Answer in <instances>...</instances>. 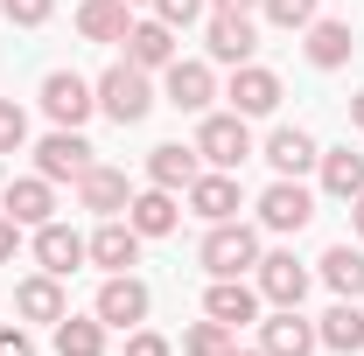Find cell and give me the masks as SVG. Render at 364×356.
I'll return each instance as SVG.
<instances>
[{
  "label": "cell",
  "mask_w": 364,
  "mask_h": 356,
  "mask_svg": "<svg viewBox=\"0 0 364 356\" xmlns=\"http://www.w3.org/2000/svg\"><path fill=\"white\" fill-rule=\"evenodd\" d=\"M98 112H105L112 126H140V119L154 112V84H147V70H140V63H112V70L98 77Z\"/></svg>",
  "instance_id": "obj_1"
},
{
  "label": "cell",
  "mask_w": 364,
  "mask_h": 356,
  "mask_svg": "<svg viewBox=\"0 0 364 356\" xmlns=\"http://www.w3.org/2000/svg\"><path fill=\"white\" fill-rule=\"evenodd\" d=\"M259 266V230L252 223H210V238H203V272L210 279H245V272Z\"/></svg>",
  "instance_id": "obj_2"
},
{
  "label": "cell",
  "mask_w": 364,
  "mask_h": 356,
  "mask_svg": "<svg viewBox=\"0 0 364 356\" xmlns=\"http://www.w3.org/2000/svg\"><path fill=\"white\" fill-rule=\"evenodd\" d=\"M196 154H203L210 168L238 175V168L252 161V126H245L238 112H203V126H196Z\"/></svg>",
  "instance_id": "obj_3"
},
{
  "label": "cell",
  "mask_w": 364,
  "mask_h": 356,
  "mask_svg": "<svg viewBox=\"0 0 364 356\" xmlns=\"http://www.w3.org/2000/svg\"><path fill=\"white\" fill-rule=\"evenodd\" d=\"M91 154H98V147H91L77 126H56V133L36 147V175H43V182H85Z\"/></svg>",
  "instance_id": "obj_4"
},
{
  "label": "cell",
  "mask_w": 364,
  "mask_h": 356,
  "mask_svg": "<svg viewBox=\"0 0 364 356\" xmlns=\"http://www.w3.org/2000/svg\"><path fill=\"white\" fill-rule=\"evenodd\" d=\"M43 112L56 126H85L91 112H98V84H85L77 70H49L43 77Z\"/></svg>",
  "instance_id": "obj_5"
},
{
  "label": "cell",
  "mask_w": 364,
  "mask_h": 356,
  "mask_svg": "<svg viewBox=\"0 0 364 356\" xmlns=\"http://www.w3.org/2000/svg\"><path fill=\"white\" fill-rule=\"evenodd\" d=\"M252 279H259V301H273V308H301V294H309V266L294 252H259Z\"/></svg>",
  "instance_id": "obj_6"
},
{
  "label": "cell",
  "mask_w": 364,
  "mask_h": 356,
  "mask_svg": "<svg viewBox=\"0 0 364 356\" xmlns=\"http://www.w3.org/2000/svg\"><path fill=\"white\" fill-rule=\"evenodd\" d=\"M98 321L105 328H140L147 321V287H140L134 272H105V287H98Z\"/></svg>",
  "instance_id": "obj_7"
},
{
  "label": "cell",
  "mask_w": 364,
  "mask_h": 356,
  "mask_svg": "<svg viewBox=\"0 0 364 356\" xmlns=\"http://www.w3.org/2000/svg\"><path fill=\"white\" fill-rule=\"evenodd\" d=\"M309 217H316V196L294 175H280L267 196H259V223H267V230H309Z\"/></svg>",
  "instance_id": "obj_8"
},
{
  "label": "cell",
  "mask_w": 364,
  "mask_h": 356,
  "mask_svg": "<svg viewBox=\"0 0 364 356\" xmlns=\"http://www.w3.org/2000/svg\"><path fill=\"white\" fill-rule=\"evenodd\" d=\"M85 259H91V245L77 238V230H70V223H56V217H49V223H36V266H43V272L70 279V272L85 266Z\"/></svg>",
  "instance_id": "obj_9"
},
{
  "label": "cell",
  "mask_w": 364,
  "mask_h": 356,
  "mask_svg": "<svg viewBox=\"0 0 364 356\" xmlns=\"http://www.w3.org/2000/svg\"><path fill=\"white\" fill-rule=\"evenodd\" d=\"M225 98H231V112H238V119H267L273 105H280V77H273V70H259V63H238Z\"/></svg>",
  "instance_id": "obj_10"
},
{
  "label": "cell",
  "mask_w": 364,
  "mask_h": 356,
  "mask_svg": "<svg viewBox=\"0 0 364 356\" xmlns=\"http://www.w3.org/2000/svg\"><path fill=\"white\" fill-rule=\"evenodd\" d=\"M182 196H189V210H196L203 223H231V217H238V203H245V196H238V175H225V168L196 175Z\"/></svg>",
  "instance_id": "obj_11"
},
{
  "label": "cell",
  "mask_w": 364,
  "mask_h": 356,
  "mask_svg": "<svg viewBox=\"0 0 364 356\" xmlns=\"http://www.w3.org/2000/svg\"><path fill=\"white\" fill-rule=\"evenodd\" d=\"M259 350L267 356H316V321H301V308H280L273 321H259Z\"/></svg>",
  "instance_id": "obj_12"
},
{
  "label": "cell",
  "mask_w": 364,
  "mask_h": 356,
  "mask_svg": "<svg viewBox=\"0 0 364 356\" xmlns=\"http://www.w3.org/2000/svg\"><path fill=\"white\" fill-rule=\"evenodd\" d=\"M85 245H91V266H105V272L140 266V230H134V223H119V217H105Z\"/></svg>",
  "instance_id": "obj_13"
},
{
  "label": "cell",
  "mask_w": 364,
  "mask_h": 356,
  "mask_svg": "<svg viewBox=\"0 0 364 356\" xmlns=\"http://www.w3.org/2000/svg\"><path fill=\"white\" fill-rule=\"evenodd\" d=\"M203 43H210V63H231V70H238V63H252V49H259V28H252V14H218Z\"/></svg>",
  "instance_id": "obj_14"
},
{
  "label": "cell",
  "mask_w": 364,
  "mask_h": 356,
  "mask_svg": "<svg viewBox=\"0 0 364 356\" xmlns=\"http://www.w3.org/2000/svg\"><path fill=\"white\" fill-rule=\"evenodd\" d=\"M203 314L225 321V328H245V321H259V287H245V279H210Z\"/></svg>",
  "instance_id": "obj_15"
},
{
  "label": "cell",
  "mask_w": 364,
  "mask_h": 356,
  "mask_svg": "<svg viewBox=\"0 0 364 356\" xmlns=\"http://www.w3.org/2000/svg\"><path fill=\"white\" fill-rule=\"evenodd\" d=\"M77 203H85V210H98V217H119V210L134 203V189H127V175H119V168L91 161L85 182H77Z\"/></svg>",
  "instance_id": "obj_16"
},
{
  "label": "cell",
  "mask_w": 364,
  "mask_h": 356,
  "mask_svg": "<svg viewBox=\"0 0 364 356\" xmlns=\"http://www.w3.org/2000/svg\"><path fill=\"white\" fill-rule=\"evenodd\" d=\"M7 217L21 223V230L49 223V217H56V182H43V175H21V182H7Z\"/></svg>",
  "instance_id": "obj_17"
},
{
  "label": "cell",
  "mask_w": 364,
  "mask_h": 356,
  "mask_svg": "<svg viewBox=\"0 0 364 356\" xmlns=\"http://www.w3.org/2000/svg\"><path fill=\"white\" fill-rule=\"evenodd\" d=\"M210 98H218V77H210V63H168V105L176 112H210Z\"/></svg>",
  "instance_id": "obj_18"
},
{
  "label": "cell",
  "mask_w": 364,
  "mask_h": 356,
  "mask_svg": "<svg viewBox=\"0 0 364 356\" xmlns=\"http://www.w3.org/2000/svg\"><path fill=\"white\" fill-rule=\"evenodd\" d=\"M14 314H21V321H49V328H56V321H63V279H56V272H36V279H21V287H14Z\"/></svg>",
  "instance_id": "obj_19"
},
{
  "label": "cell",
  "mask_w": 364,
  "mask_h": 356,
  "mask_svg": "<svg viewBox=\"0 0 364 356\" xmlns=\"http://www.w3.org/2000/svg\"><path fill=\"white\" fill-rule=\"evenodd\" d=\"M267 161H273V175H309L322 161V147L301 133V126H273L267 133Z\"/></svg>",
  "instance_id": "obj_20"
},
{
  "label": "cell",
  "mask_w": 364,
  "mask_h": 356,
  "mask_svg": "<svg viewBox=\"0 0 364 356\" xmlns=\"http://www.w3.org/2000/svg\"><path fill=\"white\" fill-rule=\"evenodd\" d=\"M127 63L168 70V63H176V28H168V21H134V28H127Z\"/></svg>",
  "instance_id": "obj_21"
},
{
  "label": "cell",
  "mask_w": 364,
  "mask_h": 356,
  "mask_svg": "<svg viewBox=\"0 0 364 356\" xmlns=\"http://www.w3.org/2000/svg\"><path fill=\"white\" fill-rule=\"evenodd\" d=\"M196 175H203V154L182 147V140H168V147L147 154V182H154V189H189Z\"/></svg>",
  "instance_id": "obj_22"
},
{
  "label": "cell",
  "mask_w": 364,
  "mask_h": 356,
  "mask_svg": "<svg viewBox=\"0 0 364 356\" xmlns=\"http://www.w3.org/2000/svg\"><path fill=\"white\" fill-rule=\"evenodd\" d=\"M301 35H309V63H316V70H343V63H350V49H358L350 21H322V14L301 28Z\"/></svg>",
  "instance_id": "obj_23"
},
{
  "label": "cell",
  "mask_w": 364,
  "mask_h": 356,
  "mask_svg": "<svg viewBox=\"0 0 364 356\" xmlns=\"http://www.w3.org/2000/svg\"><path fill=\"white\" fill-rule=\"evenodd\" d=\"M316 343L336 350V356H358L364 350V308H358V301H336V308L316 321Z\"/></svg>",
  "instance_id": "obj_24"
},
{
  "label": "cell",
  "mask_w": 364,
  "mask_h": 356,
  "mask_svg": "<svg viewBox=\"0 0 364 356\" xmlns=\"http://www.w3.org/2000/svg\"><path fill=\"white\" fill-rule=\"evenodd\" d=\"M127 223H134L140 238H168V230L182 223L176 189H147V196H134V203H127Z\"/></svg>",
  "instance_id": "obj_25"
},
{
  "label": "cell",
  "mask_w": 364,
  "mask_h": 356,
  "mask_svg": "<svg viewBox=\"0 0 364 356\" xmlns=\"http://www.w3.org/2000/svg\"><path fill=\"white\" fill-rule=\"evenodd\" d=\"M127 28H134L127 0H85L77 7V35L85 43H127Z\"/></svg>",
  "instance_id": "obj_26"
},
{
  "label": "cell",
  "mask_w": 364,
  "mask_h": 356,
  "mask_svg": "<svg viewBox=\"0 0 364 356\" xmlns=\"http://www.w3.org/2000/svg\"><path fill=\"white\" fill-rule=\"evenodd\" d=\"M322 279H329L336 301H358L364 294V252L358 245H329V252H322Z\"/></svg>",
  "instance_id": "obj_27"
},
{
  "label": "cell",
  "mask_w": 364,
  "mask_h": 356,
  "mask_svg": "<svg viewBox=\"0 0 364 356\" xmlns=\"http://www.w3.org/2000/svg\"><path fill=\"white\" fill-rule=\"evenodd\" d=\"M56 356H105V321L98 314H63L56 321Z\"/></svg>",
  "instance_id": "obj_28"
},
{
  "label": "cell",
  "mask_w": 364,
  "mask_h": 356,
  "mask_svg": "<svg viewBox=\"0 0 364 356\" xmlns=\"http://www.w3.org/2000/svg\"><path fill=\"white\" fill-rule=\"evenodd\" d=\"M316 168H322V189H329V196H343V203H350V196H364V154L336 147V154H322Z\"/></svg>",
  "instance_id": "obj_29"
},
{
  "label": "cell",
  "mask_w": 364,
  "mask_h": 356,
  "mask_svg": "<svg viewBox=\"0 0 364 356\" xmlns=\"http://www.w3.org/2000/svg\"><path fill=\"white\" fill-rule=\"evenodd\" d=\"M231 350H238V328H225V321H210V314L182 328V356H231Z\"/></svg>",
  "instance_id": "obj_30"
},
{
  "label": "cell",
  "mask_w": 364,
  "mask_h": 356,
  "mask_svg": "<svg viewBox=\"0 0 364 356\" xmlns=\"http://www.w3.org/2000/svg\"><path fill=\"white\" fill-rule=\"evenodd\" d=\"M259 7H267V21H273V28H287V35H301V28H309V21L322 14L316 0H259Z\"/></svg>",
  "instance_id": "obj_31"
},
{
  "label": "cell",
  "mask_w": 364,
  "mask_h": 356,
  "mask_svg": "<svg viewBox=\"0 0 364 356\" xmlns=\"http://www.w3.org/2000/svg\"><path fill=\"white\" fill-rule=\"evenodd\" d=\"M21 140H28V112L14 98H0V154H21Z\"/></svg>",
  "instance_id": "obj_32"
},
{
  "label": "cell",
  "mask_w": 364,
  "mask_h": 356,
  "mask_svg": "<svg viewBox=\"0 0 364 356\" xmlns=\"http://www.w3.org/2000/svg\"><path fill=\"white\" fill-rule=\"evenodd\" d=\"M0 14H7L14 28H43L49 14H56V0H0Z\"/></svg>",
  "instance_id": "obj_33"
},
{
  "label": "cell",
  "mask_w": 364,
  "mask_h": 356,
  "mask_svg": "<svg viewBox=\"0 0 364 356\" xmlns=\"http://www.w3.org/2000/svg\"><path fill=\"white\" fill-rule=\"evenodd\" d=\"M203 14V0H154V21H168V28H189Z\"/></svg>",
  "instance_id": "obj_34"
},
{
  "label": "cell",
  "mask_w": 364,
  "mask_h": 356,
  "mask_svg": "<svg viewBox=\"0 0 364 356\" xmlns=\"http://www.w3.org/2000/svg\"><path fill=\"white\" fill-rule=\"evenodd\" d=\"M127 356H168V335H154V328H134V335H127Z\"/></svg>",
  "instance_id": "obj_35"
},
{
  "label": "cell",
  "mask_w": 364,
  "mask_h": 356,
  "mask_svg": "<svg viewBox=\"0 0 364 356\" xmlns=\"http://www.w3.org/2000/svg\"><path fill=\"white\" fill-rule=\"evenodd\" d=\"M0 356H36V335L14 321V328H0Z\"/></svg>",
  "instance_id": "obj_36"
},
{
  "label": "cell",
  "mask_w": 364,
  "mask_h": 356,
  "mask_svg": "<svg viewBox=\"0 0 364 356\" xmlns=\"http://www.w3.org/2000/svg\"><path fill=\"white\" fill-rule=\"evenodd\" d=\"M14 245H21V223H14V217H0V266L14 259Z\"/></svg>",
  "instance_id": "obj_37"
},
{
  "label": "cell",
  "mask_w": 364,
  "mask_h": 356,
  "mask_svg": "<svg viewBox=\"0 0 364 356\" xmlns=\"http://www.w3.org/2000/svg\"><path fill=\"white\" fill-rule=\"evenodd\" d=\"M259 0H218V14H252Z\"/></svg>",
  "instance_id": "obj_38"
},
{
  "label": "cell",
  "mask_w": 364,
  "mask_h": 356,
  "mask_svg": "<svg viewBox=\"0 0 364 356\" xmlns=\"http://www.w3.org/2000/svg\"><path fill=\"white\" fill-rule=\"evenodd\" d=\"M350 126H358V133H364V91H358V98H350Z\"/></svg>",
  "instance_id": "obj_39"
},
{
  "label": "cell",
  "mask_w": 364,
  "mask_h": 356,
  "mask_svg": "<svg viewBox=\"0 0 364 356\" xmlns=\"http://www.w3.org/2000/svg\"><path fill=\"white\" fill-rule=\"evenodd\" d=\"M350 223H358V238H364V196H350Z\"/></svg>",
  "instance_id": "obj_40"
},
{
  "label": "cell",
  "mask_w": 364,
  "mask_h": 356,
  "mask_svg": "<svg viewBox=\"0 0 364 356\" xmlns=\"http://www.w3.org/2000/svg\"><path fill=\"white\" fill-rule=\"evenodd\" d=\"M231 356H267V350H231Z\"/></svg>",
  "instance_id": "obj_41"
}]
</instances>
